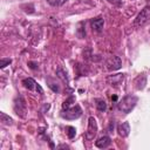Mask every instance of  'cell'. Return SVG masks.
Instances as JSON below:
<instances>
[{
  "mask_svg": "<svg viewBox=\"0 0 150 150\" xmlns=\"http://www.w3.org/2000/svg\"><path fill=\"white\" fill-rule=\"evenodd\" d=\"M49 5L54 6V7H59V6H62L67 0H46Z\"/></svg>",
  "mask_w": 150,
  "mask_h": 150,
  "instance_id": "cell-17",
  "label": "cell"
},
{
  "mask_svg": "<svg viewBox=\"0 0 150 150\" xmlns=\"http://www.w3.org/2000/svg\"><path fill=\"white\" fill-rule=\"evenodd\" d=\"M117 132L121 137H127L130 132V125L128 122H123L117 127Z\"/></svg>",
  "mask_w": 150,
  "mask_h": 150,
  "instance_id": "cell-10",
  "label": "cell"
},
{
  "mask_svg": "<svg viewBox=\"0 0 150 150\" xmlns=\"http://www.w3.org/2000/svg\"><path fill=\"white\" fill-rule=\"evenodd\" d=\"M56 75L63 81V82H66V83H68V76H67V71H64L63 69H61V68H59L57 70H56Z\"/></svg>",
  "mask_w": 150,
  "mask_h": 150,
  "instance_id": "cell-15",
  "label": "cell"
},
{
  "mask_svg": "<svg viewBox=\"0 0 150 150\" xmlns=\"http://www.w3.org/2000/svg\"><path fill=\"white\" fill-rule=\"evenodd\" d=\"M12 62V60L11 59H5V57H2L1 60H0V68L1 69H4L6 66H8L9 63Z\"/></svg>",
  "mask_w": 150,
  "mask_h": 150,
  "instance_id": "cell-19",
  "label": "cell"
},
{
  "mask_svg": "<svg viewBox=\"0 0 150 150\" xmlns=\"http://www.w3.org/2000/svg\"><path fill=\"white\" fill-rule=\"evenodd\" d=\"M75 104V97L74 96H70L68 97L63 103H62V109H68L70 107H73Z\"/></svg>",
  "mask_w": 150,
  "mask_h": 150,
  "instance_id": "cell-14",
  "label": "cell"
},
{
  "mask_svg": "<svg viewBox=\"0 0 150 150\" xmlns=\"http://www.w3.org/2000/svg\"><path fill=\"white\" fill-rule=\"evenodd\" d=\"M67 135H68V137H69L70 139L74 138L75 135H76V129H75L74 127H68V128H67Z\"/></svg>",
  "mask_w": 150,
  "mask_h": 150,
  "instance_id": "cell-18",
  "label": "cell"
},
{
  "mask_svg": "<svg viewBox=\"0 0 150 150\" xmlns=\"http://www.w3.org/2000/svg\"><path fill=\"white\" fill-rule=\"evenodd\" d=\"M111 100H112V101H116V100H117V96H116V95H114V96L111 97Z\"/></svg>",
  "mask_w": 150,
  "mask_h": 150,
  "instance_id": "cell-23",
  "label": "cell"
},
{
  "mask_svg": "<svg viewBox=\"0 0 150 150\" xmlns=\"http://www.w3.org/2000/svg\"><path fill=\"white\" fill-rule=\"evenodd\" d=\"M110 144H111V138H110L109 136H102V137H100V138L95 142V145H96L97 148H100V149H105V148H108Z\"/></svg>",
  "mask_w": 150,
  "mask_h": 150,
  "instance_id": "cell-9",
  "label": "cell"
},
{
  "mask_svg": "<svg viewBox=\"0 0 150 150\" xmlns=\"http://www.w3.org/2000/svg\"><path fill=\"white\" fill-rule=\"evenodd\" d=\"M0 120H1V122H2L4 124H7V125L12 124V122H13V120H12L8 115H6L5 112H0Z\"/></svg>",
  "mask_w": 150,
  "mask_h": 150,
  "instance_id": "cell-16",
  "label": "cell"
},
{
  "mask_svg": "<svg viewBox=\"0 0 150 150\" xmlns=\"http://www.w3.org/2000/svg\"><path fill=\"white\" fill-rule=\"evenodd\" d=\"M134 83H135V88H136V89H138V90L144 89V87H145V84H146V76H145V75H138V76L135 79Z\"/></svg>",
  "mask_w": 150,
  "mask_h": 150,
  "instance_id": "cell-11",
  "label": "cell"
},
{
  "mask_svg": "<svg viewBox=\"0 0 150 150\" xmlns=\"http://www.w3.org/2000/svg\"><path fill=\"white\" fill-rule=\"evenodd\" d=\"M138 102V97L135 95H125L118 103H117V108L120 111H122L123 114H129L136 105V103Z\"/></svg>",
  "mask_w": 150,
  "mask_h": 150,
  "instance_id": "cell-1",
  "label": "cell"
},
{
  "mask_svg": "<svg viewBox=\"0 0 150 150\" xmlns=\"http://www.w3.org/2000/svg\"><path fill=\"white\" fill-rule=\"evenodd\" d=\"M148 23H150V5L145 6L136 16L134 25L136 27H144Z\"/></svg>",
  "mask_w": 150,
  "mask_h": 150,
  "instance_id": "cell-2",
  "label": "cell"
},
{
  "mask_svg": "<svg viewBox=\"0 0 150 150\" xmlns=\"http://www.w3.org/2000/svg\"><path fill=\"white\" fill-rule=\"evenodd\" d=\"M112 129H114V122H111L110 125H109V130H110V132H112V131H111Z\"/></svg>",
  "mask_w": 150,
  "mask_h": 150,
  "instance_id": "cell-21",
  "label": "cell"
},
{
  "mask_svg": "<svg viewBox=\"0 0 150 150\" xmlns=\"http://www.w3.org/2000/svg\"><path fill=\"white\" fill-rule=\"evenodd\" d=\"M97 134V122L95 120V117L90 116L88 118V128H87V132H86V138L88 141L94 139V137Z\"/></svg>",
  "mask_w": 150,
  "mask_h": 150,
  "instance_id": "cell-5",
  "label": "cell"
},
{
  "mask_svg": "<svg viewBox=\"0 0 150 150\" xmlns=\"http://www.w3.org/2000/svg\"><path fill=\"white\" fill-rule=\"evenodd\" d=\"M105 66L108 68V70H118L122 67V60L120 59V56L117 55H111L105 61Z\"/></svg>",
  "mask_w": 150,
  "mask_h": 150,
  "instance_id": "cell-6",
  "label": "cell"
},
{
  "mask_svg": "<svg viewBox=\"0 0 150 150\" xmlns=\"http://www.w3.org/2000/svg\"><path fill=\"white\" fill-rule=\"evenodd\" d=\"M96 102V108L98 111H105L107 110V103L103 98H95Z\"/></svg>",
  "mask_w": 150,
  "mask_h": 150,
  "instance_id": "cell-13",
  "label": "cell"
},
{
  "mask_svg": "<svg viewBox=\"0 0 150 150\" xmlns=\"http://www.w3.org/2000/svg\"><path fill=\"white\" fill-rule=\"evenodd\" d=\"M28 66H29V68H32V69H36V68H38V63H36V62H33V61L28 62Z\"/></svg>",
  "mask_w": 150,
  "mask_h": 150,
  "instance_id": "cell-20",
  "label": "cell"
},
{
  "mask_svg": "<svg viewBox=\"0 0 150 150\" xmlns=\"http://www.w3.org/2000/svg\"><path fill=\"white\" fill-rule=\"evenodd\" d=\"M14 111L18 116L25 117L27 112V103L21 95H18L14 100Z\"/></svg>",
  "mask_w": 150,
  "mask_h": 150,
  "instance_id": "cell-4",
  "label": "cell"
},
{
  "mask_svg": "<svg viewBox=\"0 0 150 150\" xmlns=\"http://www.w3.org/2000/svg\"><path fill=\"white\" fill-rule=\"evenodd\" d=\"M82 115V109L79 104H74L68 109H63L61 112V117L66 120H76Z\"/></svg>",
  "mask_w": 150,
  "mask_h": 150,
  "instance_id": "cell-3",
  "label": "cell"
},
{
  "mask_svg": "<svg viewBox=\"0 0 150 150\" xmlns=\"http://www.w3.org/2000/svg\"><path fill=\"white\" fill-rule=\"evenodd\" d=\"M22 84H23V87L27 88L28 90H36V91H39L40 94L43 93V89L40 87V84H38L32 77L23 79V80H22Z\"/></svg>",
  "mask_w": 150,
  "mask_h": 150,
  "instance_id": "cell-7",
  "label": "cell"
},
{
  "mask_svg": "<svg viewBox=\"0 0 150 150\" xmlns=\"http://www.w3.org/2000/svg\"><path fill=\"white\" fill-rule=\"evenodd\" d=\"M123 80H124V75H123V74H116V75H110V76H108V79H107L108 83H109L110 86H114V87H116V86H120V84H122Z\"/></svg>",
  "mask_w": 150,
  "mask_h": 150,
  "instance_id": "cell-8",
  "label": "cell"
},
{
  "mask_svg": "<svg viewBox=\"0 0 150 150\" xmlns=\"http://www.w3.org/2000/svg\"><path fill=\"white\" fill-rule=\"evenodd\" d=\"M103 25H104V20L102 18H95V19H91V27L96 32H101L102 28H103Z\"/></svg>",
  "mask_w": 150,
  "mask_h": 150,
  "instance_id": "cell-12",
  "label": "cell"
},
{
  "mask_svg": "<svg viewBox=\"0 0 150 150\" xmlns=\"http://www.w3.org/2000/svg\"><path fill=\"white\" fill-rule=\"evenodd\" d=\"M108 1H110V2H115V4H120V1H117V0H108Z\"/></svg>",
  "mask_w": 150,
  "mask_h": 150,
  "instance_id": "cell-22",
  "label": "cell"
}]
</instances>
